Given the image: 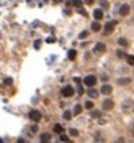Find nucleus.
<instances>
[{
  "mask_svg": "<svg viewBox=\"0 0 134 143\" xmlns=\"http://www.w3.org/2000/svg\"><path fill=\"white\" fill-rule=\"evenodd\" d=\"M114 27H116V22H114V20L108 22V23L105 25V28H103V33H105V35H109V33L114 30Z\"/></svg>",
  "mask_w": 134,
  "mask_h": 143,
  "instance_id": "1",
  "label": "nucleus"
},
{
  "mask_svg": "<svg viewBox=\"0 0 134 143\" xmlns=\"http://www.w3.org/2000/svg\"><path fill=\"white\" fill-rule=\"evenodd\" d=\"M95 82H96V77L95 76H92V74H90V76H87L83 79V84L87 86V87H93L95 86Z\"/></svg>",
  "mask_w": 134,
  "mask_h": 143,
  "instance_id": "2",
  "label": "nucleus"
},
{
  "mask_svg": "<svg viewBox=\"0 0 134 143\" xmlns=\"http://www.w3.org/2000/svg\"><path fill=\"white\" fill-rule=\"evenodd\" d=\"M29 119H31L33 122H39L41 120V112L39 110H31L29 112Z\"/></svg>",
  "mask_w": 134,
  "mask_h": 143,
  "instance_id": "3",
  "label": "nucleus"
},
{
  "mask_svg": "<svg viewBox=\"0 0 134 143\" xmlns=\"http://www.w3.org/2000/svg\"><path fill=\"white\" fill-rule=\"evenodd\" d=\"M62 96L64 97H72L74 96V87H72V86H65L62 89Z\"/></svg>",
  "mask_w": 134,
  "mask_h": 143,
  "instance_id": "4",
  "label": "nucleus"
},
{
  "mask_svg": "<svg viewBox=\"0 0 134 143\" xmlns=\"http://www.w3.org/2000/svg\"><path fill=\"white\" fill-rule=\"evenodd\" d=\"M129 12H131V7L129 5H121V8H119V15H123V17H126V15H129Z\"/></svg>",
  "mask_w": 134,
  "mask_h": 143,
  "instance_id": "5",
  "label": "nucleus"
},
{
  "mask_svg": "<svg viewBox=\"0 0 134 143\" xmlns=\"http://www.w3.org/2000/svg\"><path fill=\"white\" fill-rule=\"evenodd\" d=\"M105 49H106V46L103 45V43H96L95 48H93V51H95L96 54H100V53H105Z\"/></svg>",
  "mask_w": 134,
  "mask_h": 143,
  "instance_id": "6",
  "label": "nucleus"
},
{
  "mask_svg": "<svg viewBox=\"0 0 134 143\" xmlns=\"http://www.w3.org/2000/svg\"><path fill=\"white\" fill-rule=\"evenodd\" d=\"M100 92H101V94H105V96H109V94L113 92V87H111V86H108V84H105V86L101 87Z\"/></svg>",
  "mask_w": 134,
  "mask_h": 143,
  "instance_id": "7",
  "label": "nucleus"
},
{
  "mask_svg": "<svg viewBox=\"0 0 134 143\" xmlns=\"http://www.w3.org/2000/svg\"><path fill=\"white\" fill-rule=\"evenodd\" d=\"M113 100H111V99H106V100L105 102H103V110H111L113 109Z\"/></svg>",
  "mask_w": 134,
  "mask_h": 143,
  "instance_id": "8",
  "label": "nucleus"
},
{
  "mask_svg": "<svg viewBox=\"0 0 134 143\" xmlns=\"http://www.w3.org/2000/svg\"><path fill=\"white\" fill-rule=\"evenodd\" d=\"M93 18H95L96 22H100L101 18H103V10H101V8H96V10L93 12Z\"/></svg>",
  "mask_w": 134,
  "mask_h": 143,
  "instance_id": "9",
  "label": "nucleus"
},
{
  "mask_svg": "<svg viewBox=\"0 0 134 143\" xmlns=\"http://www.w3.org/2000/svg\"><path fill=\"white\" fill-rule=\"evenodd\" d=\"M51 141V135L49 133H42L41 135V143H49Z\"/></svg>",
  "mask_w": 134,
  "mask_h": 143,
  "instance_id": "10",
  "label": "nucleus"
},
{
  "mask_svg": "<svg viewBox=\"0 0 134 143\" xmlns=\"http://www.w3.org/2000/svg\"><path fill=\"white\" fill-rule=\"evenodd\" d=\"M87 94H88V97H92V99H95V97H98V91H95L93 87H90V89H88V92H87Z\"/></svg>",
  "mask_w": 134,
  "mask_h": 143,
  "instance_id": "11",
  "label": "nucleus"
},
{
  "mask_svg": "<svg viewBox=\"0 0 134 143\" xmlns=\"http://www.w3.org/2000/svg\"><path fill=\"white\" fill-rule=\"evenodd\" d=\"M100 30H101V25L95 20V22L92 23V31H100Z\"/></svg>",
  "mask_w": 134,
  "mask_h": 143,
  "instance_id": "12",
  "label": "nucleus"
},
{
  "mask_svg": "<svg viewBox=\"0 0 134 143\" xmlns=\"http://www.w3.org/2000/svg\"><path fill=\"white\" fill-rule=\"evenodd\" d=\"M52 130H54V132H56L57 135H60V133H62V132H64V128H62V125H59V123H56V125H54V128H52Z\"/></svg>",
  "mask_w": 134,
  "mask_h": 143,
  "instance_id": "13",
  "label": "nucleus"
},
{
  "mask_svg": "<svg viewBox=\"0 0 134 143\" xmlns=\"http://www.w3.org/2000/svg\"><path fill=\"white\" fill-rule=\"evenodd\" d=\"M82 110H83V107L80 104H77L75 107H74V115H78V114H82Z\"/></svg>",
  "mask_w": 134,
  "mask_h": 143,
  "instance_id": "14",
  "label": "nucleus"
},
{
  "mask_svg": "<svg viewBox=\"0 0 134 143\" xmlns=\"http://www.w3.org/2000/svg\"><path fill=\"white\" fill-rule=\"evenodd\" d=\"M75 56H77V51H75V49H70L69 54H67V58H69L70 61H74V59H75Z\"/></svg>",
  "mask_w": 134,
  "mask_h": 143,
  "instance_id": "15",
  "label": "nucleus"
},
{
  "mask_svg": "<svg viewBox=\"0 0 134 143\" xmlns=\"http://www.w3.org/2000/svg\"><path fill=\"white\" fill-rule=\"evenodd\" d=\"M129 81H131V79H127V77H121V79H118V84L126 86V84H129Z\"/></svg>",
  "mask_w": 134,
  "mask_h": 143,
  "instance_id": "16",
  "label": "nucleus"
},
{
  "mask_svg": "<svg viewBox=\"0 0 134 143\" xmlns=\"http://www.w3.org/2000/svg\"><path fill=\"white\" fill-rule=\"evenodd\" d=\"M83 107L87 109V110H92V109H93V102H92V100H87V102L83 104Z\"/></svg>",
  "mask_w": 134,
  "mask_h": 143,
  "instance_id": "17",
  "label": "nucleus"
},
{
  "mask_svg": "<svg viewBox=\"0 0 134 143\" xmlns=\"http://www.w3.org/2000/svg\"><path fill=\"white\" fill-rule=\"evenodd\" d=\"M62 117H64L65 120H70V117H72V112H70V110H64V115H62Z\"/></svg>",
  "mask_w": 134,
  "mask_h": 143,
  "instance_id": "18",
  "label": "nucleus"
},
{
  "mask_svg": "<svg viewBox=\"0 0 134 143\" xmlns=\"http://www.w3.org/2000/svg\"><path fill=\"white\" fill-rule=\"evenodd\" d=\"M70 3L74 5V7H77V8H82V2H80V0H72Z\"/></svg>",
  "mask_w": 134,
  "mask_h": 143,
  "instance_id": "19",
  "label": "nucleus"
},
{
  "mask_svg": "<svg viewBox=\"0 0 134 143\" xmlns=\"http://www.w3.org/2000/svg\"><path fill=\"white\" fill-rule=\"evenodd\" d=\"M100 115H101L100 110H92V117H93V119H100Z\"/></svg>",
  "mask_w": 134,
  "mask_h": 143,
  "instance_id": "20",
  "label": "nucleus"
},
{
  "mask_svg": "<svg viewBox=\"0 0 134 143\" xmlns=\"http://www.w3.org/2000/svg\"><path fill=\"white\" fill-rule=\"evenodd\" d=\"M69 135H70V136H77V135H78V132H77L75 128H70V130H69Z\"/></svg>",
  "mask_w": 134,
  "mask_h": 143,
  "instance_id": "21",
  "label": "nucleus"
},
{
  "mask_svg": "<svg viewBox=\"0 0 134 143\" xmlns=\"http://www.w3.org/2000/svg\"><path fill=\"white\" fill-rule=\"evenodd\" d=\"M127 64H131V66H134V56H127Z\"/></svg>",
  "mask_w": 134,
  "mask_h": 143,
  "instance_id": "22",
  "label": "nucleus"
},
{
  "mask_svg": "<svg viewBox=\"0 0 134 143\" xmlns=\"http://www.w3.org/2000/svg\"><path fill=\"white\" fill-rule=\"evenodd\" d=\"M118 43H119V45H121V46H126V45H127V41H126V38H119V40H118Z\"/></svg>",
  "mask_w": 134,
  "mask_h": 143,
  "instance_id": "23",
  "label": "nucleus"
},
{
  "mask_svg": "<svg viewBox=\"0 0 134 143\" xmlns=\"http://www.w3.org/2000/svg\"><path fill=\"white\" fill-rule=\"evenodd\" d=\"M34 48H36V49H39V48H41V41H39V40H36V41H34Z\"/></svg>",
  "mask_w": 134,
  "mask_h": 143,
  "instance_id": "24",
  "label": "nucleus"
},
{
  "mask_svg": "<svg viewBox=\"0 0 134 143\" xmlns=\"http://www.w3.org/2000/svg\"><path fill=\"white\" fill-rule=\"evenodd\" d=\"M101 8H108V2H105V0H101Z\"/></svg>",
  "mask_w": 134,
  "mask_h": 143,
  "instance_id": "25",
  "label": "nucleus"
},
{
  "mask_svg": "<svg viewBox=\"0 0 134 143\" xmlns=\"http://www.w3.org/2000/svg\"><path fill=\"white\" fill-rule=\"evenodd\" d=\"M60 140H62V141H65V143H67V141H69V138H67V136H65V135H62V133H60Z\"/></svg>",
  "mask_w": 134,
  "mask_h": 143,
  "instance_id": "26",
  "label": "nucleus"
},
{
  "mask_svg": "<svg viewBox=\"0 0 134 143\" xmlns=\"http://www.w3.org/2000/svg\"><path fill=\"white\" fill-rule=\"evenodd\" d=\"M118 53V58H124V51H121V49H119V51H116Z\"/></svg>",
  "mask_w": 134,
  "mask_h": 143,
  "instance_id": "27",
  "label": "nucleus"
},
{
  "mask_svg": "<svg viewBox=\"0 0 134 143\" xmlns=\"http://www.w3.org/2000/svg\"><path fill=\"white\" fill-rule=\"evenodd\" d=\"M87 36H88V31H82L80 33V38H87Z\"/></svg>",
  "mask_w": 134,
  "mask_h": 143,
  "instance_id": "28",
  "label": "nucleus"
},
{
  "mask_svg": "<svg viewBox=\"0 0 134 143\" xmlns=\"http://www.w3.org/2000/svg\"><path fill=\"white\" fill-rule=\"evenodd\" d=\"M114 143H126V140L123 138V136H121V138H118V140H116V141H114Z\"/></svg>",
  "mask_w": 134,
  "mask_h": 143,
  "instance_id": "29",
  "label": "nucleus"
},
{
  "mask_svg": "<svg viewBox=\"0 0 134 143\" xmlns=\"http://www.w3.org/2000/svg\"><path fill=\"white\" fill-rule=\"evenodd\" d=\"M78 13H80V15H87V12H85L83 8H78Z\"/></svg>",
  "mask_w": 134,
  "mask_h": 143,
  "instance_id": "30",
  "label": "nucleus"
},
{
  "mask_svg": "<svg viewBox=\"0 0 134 143\" xmlns=\"http://www.w3.org/2000/svg\"><path fill=\"white\" fill-rule=\"evenodd\" d=\"M46 41H47V43H54V41H56V40H54V38H52V36H49V38H47Z\"/></svg>",
  "mask_w": 134,
  "mask_h": 143,
  "instance_id": "31",
  "label": "nucleus"
},
{
  "mask_svg": "<svg viewBox=\"0 0 134 143\" xmlns=\"http://www.w3.org/2000/svg\"><path fill=\"white\" fill-rule=\"evenodd\" d=\"M3 82H5V84H7V86H10V84H11V79H5V81H3Z\"/></svg>",
  "mask_w": 134,
  "mask_h": 143,
  "instance_id": "32",
  "label": "nucleus"
},
{
  "mask_svg": "<svg viewBox=\"0 0 134 143\" xmlns=\"http://www.w3.org/2000/svg\"><path fill=\"white\" fill-rule=\"evenodd\" d=\"M31 132H33V133H34V132H38V127L33 125V127H31Z\"/></svg>",
  "mask_w": 134,
  "mask_h": 143,
  "instance_id": "33",
  "label": "nucleus"
},
{
  "mask_svg": "<svg viewBox=\"0 0 134 143\" xmlns=\"http://www.w3.org/2000/svg\"><path fill=\"white\" fill-rule=\"evenodd\" d=\"M85 3H87V5H92V3H93V0H85Z\"/></svg>",
  "mask_w": 134,
  "mask_h": 143,
  "instance_id": "34",
  "label": "nucleus"
},
{
  "mask_svg": "<svg viewBox=\"0 0 134 143\" xmlns=\"http://www.w3.org/2000/svg\"><path fill=\"white\" fill-rule=\"evenodd\" d=\"M132 136H134V125H132Z\"/></svg>",
  "mask_w": 134,
  "mask_h": 143,
  "instance_id": "35",
  "label": "nucleus"
},
{
  "mask_svg": "<svg viewBox=\"0 0 134 143\" xmlns=\"http://www.w3.org/2000/svg\"><path fill=\"white\" fill-rule=\"evenodd\" d=\"M0 143H3V140H2V138H0Z\"/></svg>",
  "mask_w": 134,
  "mask_h": 143,
  "instance_id": "36",
  "label": "nucleus"
}]
</instances>
